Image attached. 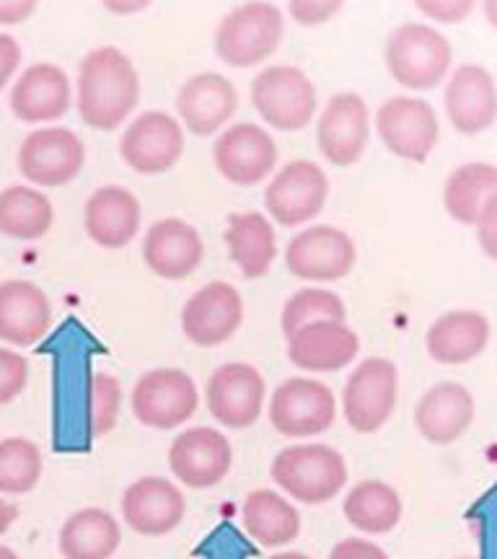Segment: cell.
<instances>
[{"mask_svg":"<svg viewBox=\"0 0 497 559\" xmlns=\"http://www.w3.org/2000/svg\"><path fill=\"white\" fill-rule=\"evenodd\" d=\"M73 99L79 117L94 130H117L140 102V73L130 55L104 45L81 60Z\"/></svg>","mask_w":497,"mask_h":559,"instance_id":"obj_1","label":"cell"},{"mask_svg":"<svg viewBox=\"0 0 497 559\" xmlns=\"http://www.w3.org/2000/svg\"><path fill=\"white\" fill-rule=\"evenodd\" d=\"M270 474L285 498L304 502V506H324L345 489L347 461L332 445L304 440V443H291L277 451Z\"/></svg>","mask_w":497,"mask_h":559,"instance_id":"obj_2","label":"cell"},{"mask_svg":"<svg viewBox=\"0 0 497 559\" xmlns=\"http://www.w3.org/2000/svg\"><path fill=\"white\" fill-rule=\"evenodd\" d=\"M389 75L402 88L430 91L443 83L451 70V41L430 24H402L389 34L383 47Z\"/></svg>","mask_w":497,"mask_h":559,"instance_id":"obj_3","label":"cell"},{"mask_svg":"<svg viewBox=\"0 0 497 559\" xmlns=\"http://www.w3.org/2000/svg\"><path fill=\"white\" fill-rule=\"evenodd\" d=\"M285 16L275 3H241L221 19L215 52L230 68H255L283 41Z\"/></svg>","mask_w":497,"mask_h":559,"instance_id":"obj_4","label":"cell"},{"mask_svg":"<svg viewBox=\"0 0 497 559\" xmlns=\"http://www.w3.org/2000/svg\"><path fill=\"white\" fill-rule=\"evenodd\" d=\"M251 104L270 128L298 132L309 128L317 115V86L296 66H268L251 81Z\"/></svg>","mask_w":497,"mask_h":559,"instance_id":"obj_5","label":"cell"},{"mask_svg":"<svg viewBox=\"0 0 497 559\" xmlns=\"http://www.w3.org/2000/svg\"><path fill=\"white\" fill-rule=\"evenodd\" d=\"M130 407L145 428H181L200 407L198 383L181 368H153L140 376L132 386Z\"/></svg>","mask_w":497,"mask_h":559,"instance_id":"obj_6","label":"cell"},{"mask_svg":"<svg viewBox=\"0 0 497 559\" xmlns=\"http://www.w3.org/2000/svg\"><path fill=\"white\" fill-rule=\"evenodd\" d=\"M399 400V370L389 358L374 355L358 362L342 389V415L355 432L370 436L389 423Z\"/></svg>","mask_w":497,"mask_h":559,"instance_id":"obj_7","label":"cell"},{"mask_svg":"<svg viewBox=\"0 0 497 559\" xmlns=\"http://www.w3.org/2000/svg\"><path fill=\"white\" fill-rule=\"evenodd\" d=\"M338 419V396L324 381L291 376L270 396V423L283 438H313Z\"/></svg>","mask_w":497,"mask_h":559,"instance_id":"obj_8","label":"cell"},{"mask_svg":"<svg viewBox=\"0 0 497 559\" xmlns=\"http://www.w3.org/2000/svg\"><path fill=\"white\" fill-rule=\"evenodd\" d=\"M185 128L177 117L161 109H145L125 128L120 156L132 171L156 177L171 171L185 156Z\"/></svg>","mask_w":497,"mask_h":559,"instance_id":"obj_9","label":"cell"},{"mask_svg":"<svg viewBox=\"0 0 497 559\" xmlns=\"http://www.w3.org/2000/svg\"><path fill=\"white\" fill-rule=\"evenodd\" d=\"M358 262L353 236L338 226H309L298 230L285 249V267L309 283H334L347 277Z\"/></svg>","mask_w":497,"mask_h":559,"instance_id":"obj_10","label":"cell"},{"mask_svg":"<svg viewBox=\"0 0 497 559\" xmlns=\"http://www.w3.org/2000/svg\"><path fill=\"white\" fill-rule=\"evenodd\" d=\"M329 200V177L313 160L298 158L275 171L264 190V210L280 226H304L317 218Z\"/></svg>","mask_w":497,"mask_h":559,"instance_id":"obj_11","label":"cell"},{"mask_svg":"<svg viewBox=\"0 0 497 559\" xmlns=\"http://www.w3.org/2000/svg\"><path fill=\"white\" fill-rule=\"evenodd\" d=\"M376 132L381 143L404 160L425 164L440 140L436 109L417 96H391L376 111Z\"/></svg>","mask_w":497,"mask_h":559,"instance_id":"obj_12","label":"cell"},{"mask_svg":"<svg viewBox=\"0 0 497 559\" xmlns=\"http://www.w3.org/2000/svg\"><path fill=\"white\" fill-rule=\"evenodd\" d=\"M205 400L215 423L228 430H244L262 417L268 383L249 362H223L208 379Z\"/></svg>","mask_w":497,"mask_h":559,"instance_id":"obj_13","label":"cell"},{"mask_svg":"<svg viewBox=\"0 0 497 559\" xmlns=\"http://www.w3.org/2000/svg\"><path fill=\"white\" fill-rule=\"evenodd\" d=\"M16 164L34 187H62L83 171L86 145L68 128H39L24 138Z\"/></svg>","mask_w":497,"mask_h":559,"instance_id":"obj_14","label":"cell"},{"mask_svg":"<svg viewBox=\"0 0 497 559\" xmlns=\"http://www.w3.org/2000/svg\"><path fill=\"white\" fill-rule=\"evenodd\" d=\"M213 164L230 185L255 187L275 171L277 145L255 122H236L218 132L213 143Z\"/></svg>","mask_w":497,"mask_h":559,"instance_id":"obj_15","label":"cell"},{"mask_svg":"<svg viewBox=\"0 0 497 559\" xmlns=\"http://www.w3.org/2000/svg\"><path fill=\"white\" fill-rule=\"evenodd\" d=\"M234 464V445L218 428L181 430L169 445V469L185 487L208 489L221 485Z\"/></svg>","mask_w":497,"mask_h":559,"instance_id":"obj_16","label":"cell"},{"mask_svg":"<svg viewBox=\"0 0 497 559\" xmlns=\"http://www.w3.org/2000/svg\"><path fill=\"white\" fill-rule=\"evenodd\" d=\"M370 140V109L353 91L334 94L321 109L317 122L319 153L334 166H353L360 160Z\"/></svg>","mask_w":497,"mask_h":559,"instance_id":"obj_17","label":"cell"},{"mask_svg":"<svg viewBox=\"0 0 497 559\" xmlns=\"http://www.w3.org/2000/svg\"><path fill=\"white\" fill-rule=\"evenodd\" d=\"M244 324V298L230 283L202 285L181 309V332L198 347H218Z\"/></svg>","mask_w":497,"mask_h":559,"instance_id":"obj_18","label":"cell"},{"mask_svg":"<svg viewBox=\"0 0 497 559\" xmlns=\"http://www.w3.org/2000/svg\"><path fill=\"white\" fill-rule=\"evenodd\" d=\"M443 107L451 128L461 135H480L497 122V83L487 68L459 66L448 75Z\"/></svg>","mask_w":497,"mask_h":559,"instance_id":"obj_19","label":"cell"},{"mask_svg":"<svg viewBox=\"0 0 497 559\" xmlns=\"http://www.w3.org/2000/svg\"><path fill=\"white\" fill-rule=\"evenodd\" d=\"M122 521L140 536H166L187 515L179 485L164 477H140L122 495Z\"/></svg>","mask_w":497,"mask_h":559,"instance_id":"obj_20","label":"cell"},{"mask_svg":"<svg viewBox=\"0 0 497 559\" xmlns=\"http://www.w3.org/2000/svg\"><path fill=\"white\" fill-rule=\"evenodd\" d=\"M239 107V94L236 86L221 73H198L179 86L177 94V115L181 128L192 135L208 138L215 132L226 130L230 117Z\"/></svg>","mask_w":497,"mask_h":559,"instance_id":"obj_21","label":"cell"},{"mask_svg":"<svg viewBox=\"0 0 497 559\" xmlns=\"http://www.w3.org/2000/svg\"><path fill=\"white\" fill-rule=\"evenodd\" d=\"M9 104L21 122H55L66 117L73 104V83L55 62H34L11 86Z\"/></svg>","mask_w":497,"mask_h":559,"instance_id":"obj_22","label":"cell"},{"mask_svg":"<svg viewBox=\"0 0 497 559\" xmlns=\"http://www.w3.org/2000/svg\"><path fill=\"white\" fill-rule=\"evenodd\" d=\"M360 337L347 321H313L288 337V360L306 373H334L358 358Z\"/></svg>","mask_w":497,"mask_h":559,"instance_id":"obj_23","label":"cell"},{"mask_svg":"<svg viewBox=\"0 0 497 559\" xmlns=\"http://www.w3.org/2000/svg\"><path fill=\"white\" fill-rule=\"evenodd\" d=\"M205 257V241L192 223L181 218H161L145 230L143 262L156 277L185 280Z\"/></svg>","mask_w":497,"mask_h":559,"instance_id":"obj_24","label":"cell"},{"mask_svg":"<svg viewBox=\"0 0 497 559\" xmlns=\"http://www.w3.org/2000/svg\"><path fill=\"white\" fill-rule=\"evenodd\" d=\"M477 404L464 383H436L419 396L415 407V428L433 445H451L472 428Z\"/></svg>","mask_w":497,"mask_h":559,"instance_id":"obj_25","label":"cell"},{"mask_svg":"<svg viewBox=\"0 0 497 559\" xmlns=\"http://www.w3.org/2000/svg\"><path fill=\"white\" fill-rule=\"evenodd\" d=\"M52 304L32 280L0 283V340L13 347H32L50 332Z\"/></svg>","mask_w":497,"mask_h":559,"instance_id":"obj_26","label":"cell"},{"mask_svg":"<svg viewBox=\"0 0 497 559\" xmlns=\"http://www.w3.org/2000/svg\"><path fill=\"white\" fill-rule=\"evenodd\" d=\"M143 207L128 187L107 185L91 194L83 210V226L88 239L104 249H122L135 239Z\"/></svg>","mask_w":497,"mask_h":559,"instance_id":"obj_27","label":"cell"},{"mask_svg":"<svg viewBox=\"0 0 497 559\" xmlns=\"http://www.w3.org/2000/svg\"><path fill=\"white\" fill-rule=\"evenodd\" d=\"M489 334H493V326L482 311H448L428 326L425 347L440 366H464V362L477 360L485 353Z\"/></svg>","mask_w":497,"mask_h":559,"instance_id":"obj_28","label":"cell"},{"mask_svg":"<svg viewBox=\"0 0 497 559\" xmlns=\"http://www.w3.org/2000/svg\"><path fill=\"white\" fill-rule=\"evenodd\" d=\"M228 254L247 280L264 277L277 257V236L270 218L259 210L234 213L226 223Z\"/></svg>","mask_w":497,"mask_h":559,"instance_id":"obj_29","label":"cell"},{"mask_svg":"<svg viewBox=\"0 0 497 559\" xmlns=\"http://www.w3.org/2000/svg\"><path fill=\"white\" fill-rule=\"evenodd\" d=\"M122 544V526L109 510L81 508L62 523L58 549L62 559H111Z\"/></svg>","mask_w":497,"mask_h":559,"instance_id":"obj_30","label":"cell"},{"mask_svg":"<svg viewBox=\"0 0 497 559\" xmlns=\"http://www.w3.org/2000/svg\"><path fill=\"white\" fill-rule=\"evenodd\" d=\"M241 523L247 534L262 547L277 549L296 542L300 534V513L283 492L255 489L244 498Z\"/></svg>","mask_w":497,"mask_h":559,"instance_id":"obj_31","label":"cell"},{"mask_svg":"<svg viewBox=\"0 0 497 559\" xmlns=\"http://www.w3.org/2000/svg\"><path fill=\"white\" fill-rule=\"evenodd\" d=\"M497 198V166L487 160H469L448 174L443 207L461 226H477L480 215Z\"/></svg>","mask_w":497,"mask_h":559,"instance_id":"obj_32","label":"cell"},{"mask_svg":"<svg viewBox=\"0 0 497 559\" xmlns=\"http://www.w3.org/2000/svg\"><path fill=\"white\" fill-rule=\"evenodd\" d=\"M402 498L389 481L363 479L345 495L342 513L353 528L363 534H389L402 521Z\"/></svg>","mask_w":497,"mask_h":559,"instance_id":"obj_33","label":"cell"},{"mask_svg":"<svg viewBox=\"0 0 497 559\" xmlns=\"http://www.w3.org/2000/svg\"><path fill=\"white\" fill-rule=\"evenodd\" d=\"M55 223L52 200L37 187L13 185L0 192V234L16 241H37Z\"/></svg>","mask_w":497,"mask_h":559,"instance_id":"obj_34","label":"cell"},{"mask_svg":"<svg viewBox=\"0 0 497 559\" xmlns=\"http://www.w3.org/2000/svg\"><path fill=\"white\" fill-rule=\"evenodd\" d=\"M45 472L42 449L29 438L0 440V495H26L39 485Z\"/></svg>","mask_w":497,"mask_h":559,"instance_id":"obj_35","label":"cell"},{"mask_svg":"<svg viewBox=\"0 0 497 559\" xmlns=\"http://www.w3.org/2000/svg\"><path fill=\"white\" fill-rule=\"evenodd\" d=\"M347 309L345 300L338 293L327 288H300L285 300L283 313H280V326L285 337L293 332L304 330L313 321H345Z\"/></svg>","mask_w":497,"mask_h":559,"instance_id":"obj_36","label":"cell"},{"mask_svg":"<svg viewBox=\"0 0 497 559\" xmlns=\"http://www.w3.org/2000/svg\"><path fill=\"white\" fill-rule=\"evenodd\" d=\"M122 412V383L107 370H96L88 379V430L94 438L109 436Z\"/></svg>","mask_w":497,"mask_h":559,"instance_id":"obj_37","label":"cell"},{"mask_svg":"<svg viewBox=\"0 0 497 559\" xmlns=\"http://www.w3.org/2000/svg\"><path fill=\"white\" fill-rule=\"evenodd\" d=\"M29 383V360L11 347H0V404H11Z\"/></svg>","mask_w":497,"mask_h":559,"instance_id":"obj_38","label":"cell"},{"mask_svg":"<svg viewBox=\"0 0 497 559\" xmlns=\"http://www.w3.org/2000/svg\"><path fill=\"white\" fill-rule=\"evenodd\" d=\"M342 11V3H334V0H296V3L288 5V13L293 21H298L300 26H319L338 16Z\"/></svg>","mask_w":497,"mask_h":559,"instance_id":"obj_39","label":"cell"},{"mask_svg":"<svg viewBox=\"0 0 497 559\" xmlns=\"http://www.w3.org/2000/svg\"><path fill=\"white\" fill-rule=\"evenodd\" d=\"M472 0H419L417 11L440 24H459L472 13Z\"/></svg>","mask_w":497,"mask_h":559,"instance_id":"obj_40","label":"cell"},{"mask_svg":"<svg viewBox=\"0 0 497 559\" xmlns=\"http://www.w3.org/2000/svg\"><path fill=\"white\" fill-rule=\"evenodd\" d=\"M327 559H389V555L374 542L342 539L334 544Z\"/></svg>","mask_w":497,"mask_h":559,"instance_id":"obj_41","label":"cell"},{"mask_svg":"<svg viewBox=\"0 0 497 559\" xmlns=\"http://www.w3.org/2000/svg\"><path fill=\"white\" fill-rule=\"evenodd\" d=\"M21 58H24V52H21L19 41L11 34L0 32V91L13 81V75L21 68Z\"/></svg>","mask_w":497,"mask_h":559,"instance_id":"obj_42","label":"cell"},{"mask_svg":"<svg viewBox=\"0 0 497 559\" xmlns=\"http://www.w3.org/2000/svg\"><path fill=\"white\" fill-rule=\"evenodd\" d=\"M477 241L489 260L497 262V198L485 207L477 221Z\"/></svg>","mask_w":497,"mask_h":559,"instance_id":"obj_43","label":"cell"},{"mask_svg":"<svg viewBox=\"0 0 497 559\" xmlns=\"http://www.w3.org/2000/svg\"><path fill=\"white\" fill-rule=\"evenodd\" d=\"M37 11L34 0H0V26H16Z\"/></svg>","mask_w":497,"mask_h":559,"instance_id":"obj_44","label":"cell"},{"mask_svg":"<svg viewBox=\"0 0 497 559\" xmlns=\"http://www.w3.org/2000/svg\"><path fill=\"white\" fill-rule=\"evenodd\" d=\"M151 3L145 0H107L104 9L117 13V16H130V13H140V11H149Z\"/></svg>","mask_w":497,"mask_h":559,"instance_id":"obj_45","label":"cell"},{"mask_svg":"<svg viewBox=\"0 0 497 559\" xmlns=\"http://www.w3.org/2000/svg\"><path fill=\"white\" fill-rule=\"evenodd\" d=\"M16 521H19V506H16V502L5 500L3 495H0V536L9 534L11 526Z\"/></svg>","mask_w":497,"mask_h":559,"instance_id":"obj_46","label":"cell"},{"mask_svg":"<svg viewBox=\"0 0 497 559\" xmlns=\"http://www.w3.org/2000/svg\"><path fill=\"white\" fill-rule=\"evenodd\" d=\"M485 16L489 21V26L497 32V0H487L485 3Z\"/></svg>","mask_w":497,"mask_h":559,"instance_id":"obj_47","label":"cell"},{"mask_svg":"<svg viewBox=\"0 0 497 559\" xmlns=\"http://www.w3.org/2000/svg\"><path fill=\"white\" fill-rule=\"evenodd\" d=\"M268 559H311V557H306L304 551H277V555H272Z\"/></svg>","mask_w":497,"mask_h":559,"instance_id":"obj_48","label":"cell"},{"mask_svg":"<svg viewBox=\"0 0 497 559\" xmlns=\"http://www.w3.org/2000/svg\"><path fill=\"white\" fill-rule=\"evenodd\" d=\"M0 559H21L16 551H13L11 547H5V544H0Z\"/></svg>","mask_w":497,"mask_h":559,"instance_id":"obj_49","label":"cell"},{"mask_svg":"<svg viewBox=\"0 0 497 559\" xmlns=\"http://www.w3.org/2000/svg\"><path fill=\"white\" fill-rule=\"evenodd\" d=\"M459 559H477V557H459Z\"/></svg>","mask_w":497,"mask_h":559,"instance_id":"obj_50","label":"cell"}]
</instances>
